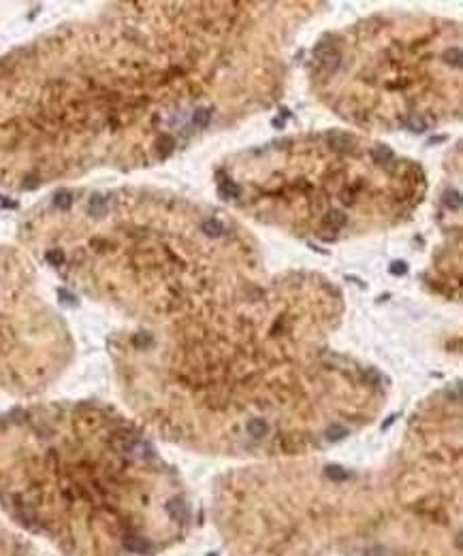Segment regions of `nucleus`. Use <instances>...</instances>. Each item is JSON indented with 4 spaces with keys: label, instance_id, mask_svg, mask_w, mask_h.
<instances>
[{
    "label": "nucleus",
    "instance_id": "nucleus-9",
    "mask_svg": "<svg viewBox=\"0 0 463 556\" xmlns=\"http://www.w3.org/2000/svg\"><path fill=\"white\" fill-rule=\"evenodd\" d=\"M194 124L201 126V128H205L209 124V119H211V111L209 109H197V113H194Z\"/></svg>",
    "mask_w": 463,
    "mask_h": 556
},
{
    "label": "nucleus",
    "instance_id": "nucleus-10",
    "mask_svg": "<svg viewBox=\"0 0 463 556\" xmlns=\"http://www.w3.org/2000/svg\"><path fill=\"white\" fill-rule=\"evenodd\" d=\"M344 437H348V428L346 426H342V424H333L329 428V439L331 441H339Z\"/></svg>",
    "mask_w": 463,
    "mask_h": 556
},
{
    "label": "nucleus",
    "instance_id": "nucleus-6",
    "mask_svg": "<svg viewBox=\"0 0 463 556\" xmlns=\"http://www.w3.org/2000/svg\"><path fill=\"white\" fill-rule=\"evenodd\" d=\"M372 158H374L376 164H386V162L393 160V149L386 147V145H380V147H374Z\"/></svg>",
    "mask_w": 463,
    "mask_h": 556
},
{
    "label": "nucleus",
    "instance_id": "nucleus-1",
    "mask_svg": "<svg viewBox=\"0 0 463 556\" xmlns=\"http://www.w3.org/2000/svg\"><path fill=\"white\" fill-rule=\"evenodd\" d=\"M329 145L333 149L337 151H350V145H352V137L348 135V132H331V135L327 137Z\"/></svg>",
    "mask_w": 463,
    "mask_h": 556
},
{
    "label": "nucleus",
    "instance_id": "nucleus-11",
    "mask_svg": "<svg viewBox=\"0 0 463 556\" xmlns=\"http://www.w3.org/2000/svg\"><path fill=\"white\" fill-rule=\"evenodd\" d=\"M444 60H446L448 64H455V66H459V62H461V49H459V47H455V49H453V47H450V49H446V52H444Z\"/></svg>",
    "mask_w": 463,
    "mask_h": 556
},
{
    "label": "nucleus",
    "instance_id": "nucleus-7",
    "mask_svg": "<svg viewBox=\"0 0 463 556\" xmlns=\"http://www.w3.org/2000/svg\"><path fill=\"white\" fill-rule=\"evenodd\" d=\"M203 233L209 235V237H222L224 226H222L218 220H207V222L203 224Z\"/></svg>",
    "mask_w": 463,
    "mask_h": 556
},
{
    "label": "nucleus",
    "instance_id": "nucleus-2",
    "mask_svg": "<svg viewBox=\"0 0 463 556\" xmlns=\"http://www.w3.org/2000/svg\"><path fill=\"white\" fill-rule=\"evenodd\" d=\"M348 222V215L339 211V209H333V211H329L325 217H323V226L327 228H333V231H337V228H344Z\"/></svg>",
    "mask_w": 463,
    "mask_h": 556
},
{
    "label": "nucleus",
    "instance_id": "nucleus-8",
    "mask_svg": "<svg viewBox=\"0 0 463 556\" xmlns=\"http://www.w3.org/2000/svg\"><path fill=\"white\" fill-rule=\"evenodd\" d=\"M444 203H446V207L448 209H459L461 207V196H459V192L457 190H448L446 194H444Z\"/></svg>",
    "mask_w": 463,
    "mask_h": 556
},
{
    "label": "nucleus",
    "instance_id": "nucleus-13",
    "mask_svg": "<svg viewBox=\"0 0 463 556\" xmlns=\"http://www.w3.org/2000/svg\"><path fill=\"white\" fill-rule=\"evenodd\" d=\"M388 271H391V275H397V277H399V275H406V273H408V267H406V262L395 260L393 264H391Z\"/></svg>",
    "mask_w": 463,
    "mask_h": 556
},
{
    "label": "nucleus",
    "instance_id": "nucleus-3",
    "mask_svg": "<svg viewBox=\"0 0 463 556\" xmlns=\"http://www.w3.org/2000/svg\"><path fill=\"white\" fill-rule=\"evenodd\" d=\"M124 546L128 552H135V554H148L152 552V546L143 539V537H135V535H128L124 539Z\"/></svg>",
    "mask_w": 463,
    "mask_h": 556
},
{
    "label": "nucleus",
    "instance_id": "nucleus-4",
    "mask_svg": "<svg viewBox=\"0 0 463 556\" xmlns=\"http://www.w3.org/2000/svg\"><path fill=\"white\" fill-rule=\"evenodd\" d=\"M218 194L222 198H237L241 194V188L231 179H222V181H218Z\"/></svg>",
    "mask_w": 463,
    "mask_h": 556
},
{
    "label": "nucleus",
    "instance_id": "nucleus-12",
    "mask_svg": "<svg viewBox=\"0 0 463 556\" xmlns=\"http://www.w3.org/2000/svg\"><path fill=\"white\" fill-rule=\"evenodd\" d=\"M327 475H329L331 479H337V482H342V479L348 477V473H346V471H344L342 467H329V469H327Z\"/></svg>",
    "mask_w": 463,
    "mask_h": 556
},
{
    "label": "nucleus",
    "instance_id": "nucleus-5",
    "mask_svg": "<svg viewBox=\"0 0 463 556\" xmlns=\"http://www.w3.org/2000/svg\"><path fill=\"white\" fill-rule=\"evenodd\" d=\"M269 433V426L265 420H250L248 422V435L254 439H263L265 435Z\"/></svg>",
    "mask_w": 463,
    "mask_h": 556
}]
</instances>
